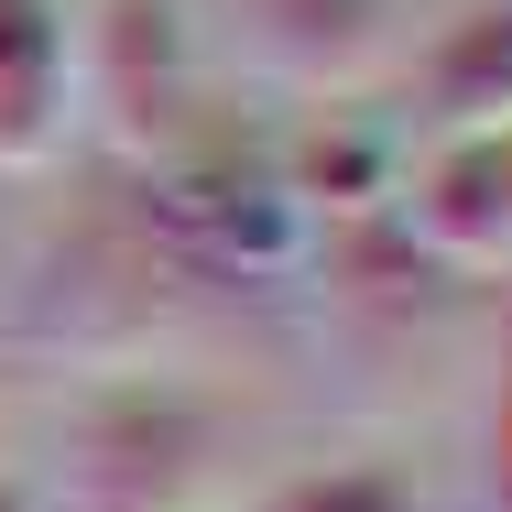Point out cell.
Masks as SVG:
<instances>
[{
	"label": "cell",
	"mask_w": 512,
	"mask_h": 512,
	"mask_svg": "<svg viewBox=\"0 0 512 512\" xmlns=\"http://www.w3.org/2000/svg\"><path fill=\"white\" fill-rule=\"evenodd\" d=\"M175 306H186V262L153 229H120V218L66 229L22 284V327L66 360H131Z\"/></svg>",
	"instance_id": "cell-1"
},
{
	"label": "cell",
	"mask_w": 512,
	"mask_h": 512,
	"mask_svg": "<svg viewBox=\"0 0 512 512\" xmlns=\"http://www.w3.org/2000/svg\"><path fill=\"white\" fill-rule=\"evenodd\" d=\"M218 458V414L186 382H109L66 414V512H175Z\"/></svg>",
	"instance_id": "cell-2"
},
{
	"label": "cell",
	"mask_w": 512,
	"mask_h": 512,
	"mask_svg": "<svg viewBox=\"0 0 512 512\" xmlns=\"http://www.w3.org/2000/svg\"><path fill=\"white\" fill-rule=\"evenodd\" d=\"M142 229H153L186 273H284V262L306 251L295 186H284L273 164H251V153L175 164V175L153 186V207H142Z\"/></svg>",
	"instance_id": "cell-3"
},
{
	"label": "cell",
	"mask_w": 512,
	"mask_h": 512,
	"mask_svg": "<svg viewBox=\"0 0 512 512\" xmlns=\"http://www.w3.org/2000/svg\"><path fill=\"white\" fill-rule=\"evenodd\" d=\"M88 99L120 153H164L186 109V22L175 0H99L88 22Z\"/></svg>",
	"instance_id": "cell-4"
},
{
	"label": "cell",
	"mask_w": 512,
	"mask_h": 512,
	"mask_svg": "<svg viewBox=\"0 0 512 512\" xmlns=\"http://www.w3.org/2000/svg\"><path fill=\"white\" fill-rule=\"evenodd\" d=\"M404 240L436 273L512 262V131H458L425 164V186L404 197Z\"/></svg>",
	"instance_id": "cell-5"
},
{
	"label": "cell",
	"mask_w": 512,
	"mask_h": 512,
	"mask_svg": "<svg viewBox=\"0 0 512 512\" xmlns=\"http://www.w3.org/2000/svg\"><path fill=\"white\" fill-rule=\"evenodd\" d=\"M66 66H77L66 0H0V175L55 164V142H66Z\"/></svg>",
	"instance_id": "cell-6"
},
{
	"label": "cell",
	"mask_w": 512,
	"mask_h": 512,
	"mask_svg": "<svg viewBox=\"0 0 512 512\" xmlns=\"http://www.w3.org/2000/svg\"><path fill=\"white\" fill-rule=\"evenodd\" d=\"M240 11H251V55L295 88H349L393 33V0H240Z\"/></svg>",
	"instance_id": "cell-7"
},
{
	"label": "cell",
	"mask_w": 512,
	"mask_h": 512,
	"mask_svg": "<svg viewBox=\"0 0 512 512\" xmlns=\"http://www.w3.org/2000/svg\"><path fill=\"white\" fill-rule=\"evenodd\" d=\"M425 109L447 131H512V0H480L436 33L425 55Z\"/></svg>",
	"instance_id": "cell-8"
},
{
	"label": "cell",
	"mask_w": 512,
	"mask_h": 512,
	"mask_svg": "<svg viewBox=\"0 0 512 512\" xmlns=\"http://www.w3.org/2000/svg\"><path fill=\"white\" fill-rule=\"evenodd\" d=\"M284 186H295V207H306V218H316V207H349V218H360V207L393 197V142H382V131L327 120V131H306V142H295Z\"/></svg>",
	"instance_id": "cell-9"
},
{
	"label": "cell",
	"mask_w": 512,
	"mask_h": 512,
	"mask_svg": "<svg viewBox=\"0 0 512 512\" xmlns=\"http://www.w3.org/2000/svg\"><path fill=\"white\" fill-rule=\"evenodd\" d=\"M251 512H414V491L393 469H306V480L262 491Z\"/></svg>",
	"instance_id": "cell-10"
},
{
	"label": "cell",
	"mask_w": 512,
	"mask_h": 512,
	"mask_svg": "<svg viewBox=\"0 0 512 512\" xmlns=\"http://www.w3.org/2000/svg\"><path fill=\"white\" fill-rule=\"evenodd\" d=\"M480 502L512 512V393L491 404V447H480Z\"/></svg>",
	"instance_id": "cell-11"
},
{
	"label": "cell",
	"mask_w": 512,
	"mask_h": 512,
	"mask_svg": "<svg viewBox=\"0 0 512 512\" xmlns=\"http://www.w3.org/2000/svg\"><path fill=\"white\" fill-rule=\"evenodd\" d=\"M0 512H44V502H33V491H22V480H0Z\"/></svg>",
	"instance_id": "cell-12"
}]
</instances>
